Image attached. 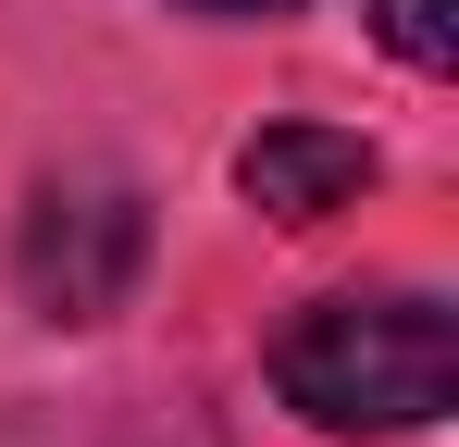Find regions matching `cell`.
I'll list each match as a JSON object with an SVG mask.
<instances>
[{"mask_svg": "<svg viewBox=\"0 0 459 447\" xmlns=\"http://www.w3.org/2000/svg\"><path fill=\"white\" fill-rule=\"evenodd\" d=\"M174 13H212V25H248V13H299V0H174Z\"/></svg>", "mask_w": 459, "mask_h": 447, "instance_id": "5", "label": "cell"}, {"mask_svg": "<svg viewBox=\"0 0 459 447\" xmlns=\"http://www.w3.org/2000/svg\"><path fill=\"white\" fill-rule=\"evenodd\" d=\"M273 385L323 435H422L447 410V298H422V286L310 298L273 336Z\"/></svg>", "mask_w": 459, "mask_h": 447, "instance_id": "1", "label": "cell"}, {"mask_svg": "<svg viewBox=\"0 0 459 447\" xmlns=\"http://www.w3.org/2000/svg\"><path fill=\"white\" fill-rule=\"evenodd\" d=\"M236 187H248V212H273V224H335L373 187V149L348 125H261L236 149Z\"/></svg>", "mask_w": 459, "mask_h": 447, "instance_id": "3", "label": "cell"}, {"mask_svg": "<svg viewBox=\"0 0 459 447\" xmlns=\"http://www.w3.org/2000/svg\"><path fill=\"white\" fill-rule=\"evenodd\" d=\"M13 274L50 323H112L137 274H150V199L125 174H50L25 199V236H13Z\"/></svg>", "mask_w": 459, "mask_h": 447, "instance_id": "2", "label": "cell"}, {"mask_svg": "<svg viewBox=\"0 0 459 447\" xmlns=\"http://www.w3.org/2000/svg\"><path fill=\"white\" fill-rule=\"evenodd\" d=\"M373 38L410 74H447L459 63V0H373Z\"/></svg>", "mask_w": 459, "mask_h": 447, "instance_id": "4", "label": "cell"}]
</instances>
